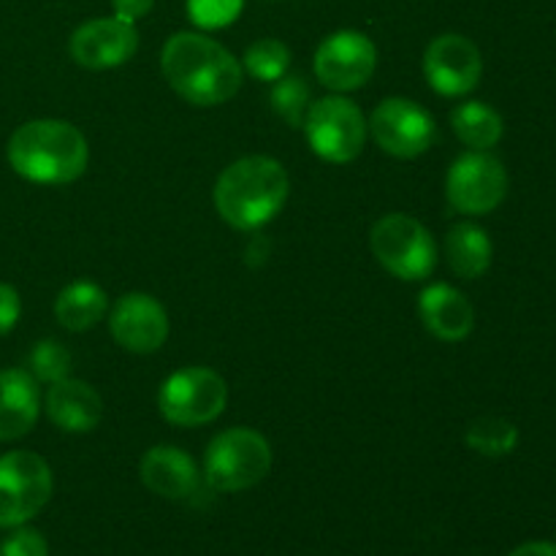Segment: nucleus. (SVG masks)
<instances>
[{
	"label": "nucleus",
	"mask_w": 556,
	"mask_h": 556,
	"mask_svg": "<svg viewBox=\"0 0 556 556\" xmlns=\"http://www.w3.org/2000/svg\"><path fill=\"white\" fill-rule=\"evenodd\" d=\"M161 71L168 87L193 106H220L231 101L244 79V68L223 43L201 33H177L161 52Z\"/></svg>",
	"instance_id": "f257e3e1"
},
{
	"label": "nucleus",
	"mask_w": 556,
	"mask_h": 556,
	"mask_svg": "<svg viewBox=\"0 0 556 556\" xmlns=\"http://www.w3.org/2000/svg\"><path fill=\"white\" fill-rule=\"evenodd\" d=\"M5 155L27 182L68 185L85 174L90 147L68 119H30L11 134Z\"/></svg>",
	"instance_id": "f03ea898"
},
{
	"label": "nucleus",
	"mask_w": 556,
	"mask_h": 556,
	"mask_svg": "<svg viewBox=\"0 0 556 556\" xmlns=\"http://www.w3.org/2000/svg\"><path fill=\"white\" fill-rule=\"evenodd\" d=\"M288 174L280 161L250 155L233 161L217 177L215 206L223 220L237 231H258L275 220L288 201Z\"/></svg>",
	"instance_id": "7ed1b4c3"
},
{
	"label": "nucleus",
	"mask_w": 556,
	"mask_h": 556,
	"mask_svg": "<svg viewBox=\"0 0 556 556\" xmlns=\"http://www.w3.org/2000/svg\"><path fill=\"white\" fill-rule=\"evenodd\" d=\"M271 470V445L250 427L217 434L204 454V476L215 492L237 494L258 486Z\"/></svg>",
	"instance_id": "20e7f679"
},
{
	"label": "nucleus",
	"mask_w": 556,
	"mask_h": 556,
	"mask_svg": "<svg viewBox=\"0 0 556 556\" xmlns=\"http://www.w3.org/2000/svg\"><path fill=\"white\" fill-rule=\"evenodd\" d=\"M369 244L378 264L400 280H427L438 266V244L429 228L402 212L380 217L369 233Z\"/></svg>",
	"instance_id": "39448f33"
},
{
	"label": "nucleus",
	"mask_w": 556,
	"mask_h": 556,
	"mask_svg": "<svg viewBox=\"0 0 556 556\" xmlns=\"http://www.w3.org/2000/svg\"><path fill=\"white\" fill-rule=\"evenodd\" d=\"M302 128L315 155L329 163H351L362 155L369 125L362 109L340 92L315 101Z\"/></svg>",
	"instance_id": "423d86ee"
},
{
	"label": "nucleus",
	"mask_w": 556,
	"mask_h": 556,
	"mask_svg": "<svg viewBox=\"0 0 556 556\" xmlns=\"http://www.w3.org/2000/svg\"><path fill=\"white\" fill-rule=\"evenodd\" d=\"M52 470L33 451H9L0 456V527L27 525L52 497Z\"/></svg>",
	"instance_id": "0eeeda50"
},
{
	"label": "nucleus",
	"mask_w": 556,
	"mask_h": 556,
	"mask_svg": "<svg viewBox=\"0 0 556 556\" xmlns=\"http://www.w3.org/2000/svg\"><path fill=\"white\" fill-rule=\"evenodd\" d=\"M226 380L210 367L177 369L163 380L157 394L161 416L174 427H204L226 410Z\"/></svg>",
	"instance_id": "6e6552de"
},
{
	"label": "nucleus",
	"mask_w": 556,
	"mask_h": 556,
	"mask_svg": "<svg viewBox=\"0 0 556 556\" xmlns=\"http://www.w3.org/2000/svg\"><path fill=\"white\" fill-rule=\"evenodd\" d=\"M445 195H448V204L462 215H489L508 195V172L503 161L489 152L470 150L467 155L456 157L454 166L448 168Z\"/></svg>",
	"instance_id": "1a4fd4ad"
},
{
	"label": "nucleus",
	"mask_w": 556,
	"mask_h": 556,
	"mask_svg": "<svg viewBox=\"0 0 556 556\" xmlns=\"http://www.w3.org/2000/svg\"><path fill=\"white\" fill-rule=\"evenodd\" d=\"M367 125L380 150L394 157L424 155L438 136L432 114L410 98H386L383 103H378Z\"/></svg>",
	"instance_id": "9d476101"
},
{
	"label": "nucleus",
	"mask_w": 556,
	"mask_h": 556,
	"mask_svg": "<svg viewBox=\"0 0 556 556\" xmlns=\"http://www.w3.org/2000/svg\"><path fill=\"white\" fill-rule=\"evenodd\" d=\"M378 65V49L364 33L340 30L315 49V76L334 92H351L367 85Z\"/></svg>",
	"instance_id": "9b49d317"
},
{
	"label": "nucleus",
	"mask_w": 556,
	"mask_h": 556,
	"mask_svg": "<svg viewBox=\"0 0 556 556\" xmlns=\"http://www.w3.org/2000/svg\"><path fill=\"white\" fill-rule=\"evenodd\" d=\"M424 74L434 92L448 98L467 96L478 87L483 74L481 49L459 33L438 36L424 54Z\"/></svg>",
	"instance_id": "f8f14e48"
},
{
	"label": "nucleus",
	"mask_w": 556,
	"mask_h": 556,
	"mask_svg": "<svg viewBox=\"0 0 556 556\" xmlns=\"http://www.w3.org/2000/svg\"><path fill=\"white\" fill-rule=\"evenodd\" d=\"M139 49V30L117 16L90 20L76 27L68 41V52L76 65L90 71H109L128 63Z\"/></svg>",
	"instance_id": "ddd939ff"
},
{
	"label": "nucleus",
	"mask_w": 556,
	"mask_h": 556,
	"mask_svg": "<svg viewBox=\"0 0 556 556\" xmlns=\"http://www.w3.org/2000/svg\"><path fill=\"white\" fill-rule=\"evenodd\" d=\"M114 342L130 353H155L168 337V313L150 293H125L109 313Z\"/></svg>",
	"instance_id": "4468645a"
},
{
	"label": "nucleus",
	"mask_w": 556,
	"mask_h": 556,
	"mask_svg": "<svg viewBox=\"0 0 556 556\" xmlns=\"http://www.w3.org/2000/svg\"><path fill=\"white\" fill-rule=\"evenodd\" d=\"M43 407H47L49 421L68 434L92 432L103 418L101 394L90 383L74 378L49 386Z\"/></svg>",
	"instance_id": "2eb2a0df"
},
{
	"label": "nucleus",
	"mask_w": 556,
	"mask_h": 556,
	"mask_svg": "<svg viewBox=\"0 0 556 556\" xmlns=\"http://www.w3.org/2000/svg\"><path fill=\"white\" fill-rule=\"evenodd\" d=\"M139 476L150 492L166 500H185L199 489V467L177 445H155L139 462Z\"/></svg>",
	"instance_id": "dca6fc26"
},
{
	"label": "nucleus",
	"mask_w": 556,
	"mask_h": 556,
	"mask_svg": "<svg viewBox=\"0 0 556 556\" xmlns=\"http://www.w3.org/2000/svg\"><path fill=\"white\" fill-rule=\"evenodd\" d=\"M418 313H421L424 326L443 342L467 340L476 326V309L470 299L445 282L424 288L418 299Z\"/></svg>",
	"instance_id": "f3484780"
},
{
	"label": "nucleus",
	"mask_w": 556,
	"mask_h": 556,
	"mask_svg": "<svg viewBox=\"0 0 556 556\" xmlns=\"http://www.w3.org/2000/svg\"><path fill=\"white\" fill-rule=\"evenodd\" d=\"M27 369H0V443L20 440L36 427L41 396Z\"/></svg>",
	"instance_id": "a211bd4d"
},
{
	"label": "nucleus",
	"mask_w": 556,
	"mask_h": 556,
	"mask_svg": "<svg viewBox=\"0 0 556 556\" xmlns=\"http://www.w3.org/2000/svg\"><path fill=\"white\" fill-rule=\"evenodd\" d=\"M445 255L448 266L462 280H478L492 266V239L476 223H456L445 237Z\"/></svg>",
	"instance_id": "6ab92c4d"
},
{
	"label": "nucleus",
	"mask_w": 556,
	"mask_h": 556,
	"mask_svg": "<svg viewBox=\"0 0 556 556\" xmlns=\"http://www.w3.org/2000/svg\"><path fill=\"white\" fill-rule=\"evenodd\" d=\"M109 296L98 282L76 280L65 286L54 299V318L68 331H87L106 315Z\"/></svg>",
	"instance_id": "aec40b11"
},
{
	"label": "nucleus",
	"mask_w": 556,
	"mask_h": 556,
	"mask_svg": "<svg viewBox=\"0 0 556 556\" xmlns=\"http://www.w3.org/2000/svg\"><path fill=\"white\" fill-rule=\"evenodd\" d=\"M456 139L476 152H489L500 144L505 134V123L497 109L483 101H465L451 112Z\"/></svg>",
	"instance_id": "412c9836"
},
{
	"label": "nucleus",
	"mask_w": 556,
	"mask_h": 556,
	"mask_svg": "<svg viewBox=\"0 0 556 556\" xmlns=\"http://www.w3.org/2000/svg\"><path fill=\"white\" fill-rule=\"evenodd\" d=\"M465 443L470 445L476 454L497 459V456H508L510 451L519 445V429H516V424H510L508 418L483 416L476 418V421L467 427Z\"/></svg>",
	"instance_id": "4be33fe9"
},
{
	"label": "nucleus",
	"mask_w": 556,
	"mask_h": 556,
	"mask_svg": "<svg viewBox=\"0 0 556 556\" xmlns=\"http://www.w3.org/2000/svg\"><path fill=\"white\" fill-rule=\"evenodd\" d=\"M242 68L261 81H277L291 68V49L282 41H277V38L255 41L244 52Z\"/></svg>",
	"instance_id": "5701e85b"
},
{
	"label": "nucleus",
	"mask_w": 556,
	"mask_h": 556,
	"mask_svg": "<svg viewBox=\"0 0 556 556\" xmlns=\"http://www.w3.org/2000/svg\"><path fill=\"white\" fill-rule=\"evenodd\" d=\"M313 106V90L304 76H282L271 87V109L286 119L291 128H302L307 109Z\"/></svg>",
	"instance_id": "b1692460"
},
{
	"label": "nucleus",
	"mask_w": 556,
	"mask_h": 556,
	"mask_svg": "<svg viewBox=\"0 0 556 556\" xmlns=\"http://www.w3.org/2000/svg\"><path fill=\"white\" fill-rule=\"evenodd\" d=\"M71 353L68 348L60 345L58 340H41L30 351V375L41 383H60V380L71 378Z\"/></svg>",
	"instance_id": "393cba45"
},
{
	"label": "nucleus",
	"mask_w": 556,
	"mask_h": 556,
	"mask_svg": "<svg viewBox=\"0 0 556 556\" xmlns=\"http://www.w3.org/2000/svg\"><path fill=\"white\" fill-rule=\"evenodd\" d=\"M244 0H188V14L204 30H220L242 14Z\"/></svg>",
	"instance_id": "a878e982"
},
{
	"label": "nucleus",
	"mask_w": 556,
	"mask_h": 556,
	"mask_svg": "<svg viewBox=\"0 0 556 556\" xmlns=\"http://www.w3.org/2000/svg\"><path fill=\"white\" fill-rule=\"evenodd\" d=\"M0 556H49V546L43 535L30 527H14L9 538L0 546Z\"/></svg>",
	"instance_id": "bb28decb"
},
{
	"label": "nucleus",
	"mask_w": 556,
	"mask_h": 556,
	"mask_svg": "<svg viewBox=\"0 0 556 556\" xmlns=\"http://www.w3.org/2000/svg\"><path fill=\"white\" fill-rule=\"evenodd\" d=\"M22 315V299L20 291L9 282H0V337L9 334L16 324H20Z\"/></svg>",
	"instance_id": "cd10ccee"
},
{
	"label": "nucleus",
	"mask_w": 556,
	"mask_h": 556,
	"mask_svg": "<svg viewBox=\"0 0 556 556\" xmlns=\"http://www.w3.org/2000/svg\"><path fill=\"white\" fill-rule=\"evenodd\" d=\"M152 5H155V0H112L114 16L130 22V25H136L141 16L150 14Z\"/></svg>",
	"instance_id": "c85d7f7f"
},
{
	"label": "nucleus",
	"mask_w": 556,
	"mask_h": 556,
	"mask_svg": "<svg viewBox=\"0 0 556 556\" xmlns=\"http://www.w3.org/2000/svg\"><path fill=\"white\" fill-rule=\"evenodd\" d=\"M510 556H556V543L548 541H532L519 546L516 552H510Z\"/></svg>",
	"instance_id": "c756f323"
}]
</instances>
